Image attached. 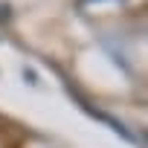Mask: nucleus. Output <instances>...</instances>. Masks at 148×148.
I'll return each instance as SVG.
<instances>
[{
	"label": "nucleus",
	"mask_w": 148,
	"mask_h": 148,
	"mask_svg": "<svg viewBox=\"0 0 148 148\" xmlns=\"http://www.w3.org/2000/svg\"><path fill=\"white\" fill-rule=\"evenodd\" d=\"M84 3H99V0H84Z\"/></svg>",
	"instance_id": "nucleus-1"
}]
</instances>
